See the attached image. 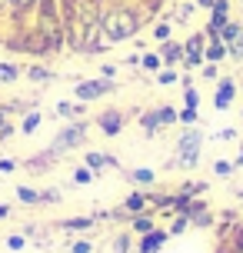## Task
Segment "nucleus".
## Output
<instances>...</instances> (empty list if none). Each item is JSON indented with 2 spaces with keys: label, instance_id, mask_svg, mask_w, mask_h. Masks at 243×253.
Segmentation results:
<instances>
[{
  "label": "nucleus",
  "instance_id": "53",
  "mask_svg": "<svg viewBox=\"0 0 243 253\" xmlns=\"http://www.w3.org/2000/svg\"><path fill=\"white\" fill-rule=\"evenodd\" d=\"M240 117H243V107H240Z\"/></svg>",
  "mask_w": 243,
  "mask_h": 253
},
{
  "label": "nucleus",
  "instance_id": "16",
  "mask_svg": "<svg viewBox=\"0 0 243 253\" xmlns=\"http://www.w3.org/2000/svg\"><path fill=\"white\" fill-rule=\"evenodd\" d=\"M20 164H24L27 170H34V173H50V167L57 164V160H53L50 153H47V147H43L40 153H34V157H27V160H20Z\"/></svg>",
  "mask_w": 243,
  "mask_h": 253
},
{
  "label": "nucleus",
  "instance_id": "33",
  "mask_svg": "<svg viewBox=\"0 0 243 253\" xmlns=\"http://www.w3.org/2000/svg\"><path fill=\"white\" fill-rule=\"evenodd\" d=\"M180 74H183V70H177V67H163V70L157 74V84H160V87H173V84H180Z\"/></svg>",
  "mask_w": 243,
  "mask_h": 253
},
{
  "label": "nucleus",
  "instance_id": "43",
  "mask_svg": "<svg viewBox=\"0 0 243 253\" xmlns=\"http://www.w3.org/2000/svg\"><path fill=\"white\" fill-rule=\"evenodd\" d=\"M20 167V160H10V157H0V173H13Z\"/></svg>",
  "mask_w": 243,
  "mask_h": 253
},
{
  "label": "nucleus",
  "instance_id": "8",
  "mask_svg": "<svg viewBox=\"0 0 243 253\" xmlns=\"http://www.w3.org/2000/svg\"><path fill=\"white\" fill-rule=\"evenodd\" d=\"M166 240H170L166 227H157V230H150V233L137 237V243H133V253H160V250L166 247Z\"/></svg>",
  "mask_w": 243,
  "mask_h": 253
},
{
  "label": "nucleus",
  "instance_id": "51",
  "mask_svg": "<svg viewBox=\"0 0 243 253\" xmlns=\"http://www.w3.org/2000/svg\"><path fill=\"white\" fill-rule=\"evenodd\" d=\"M213 253H233V250L227 247V243H217V250H213Z\"/></svg>",
  "mask_w": 243,
  "mask_h": 253
},
{
  "label": "nucleus",
  "instance_id": "31",
  "mask_svg": "<svg viewBox=\"0 0 243 253\" xmlns=\"http://www.w3.org/2000/svg\"><path fill=\"white\" fill-rule=\"evenodd\" d=\"M177 124L197 126V124H200V110H197V107H180V110H177Z\"/></svg>",
  "mask_w": 243,
  "mask_h": 253
},
{
  "label": "nucleus",
  "instance_id": "42",
  "mask_svg": "<svg viewBox=\"0 0 243 253\" xmlns=\"http://www.w3.org/2000/svg\"><path fill=\"white\" fill-rule=\"evenodd\" d=\"M237 137H240V130H237V126H223V130L213 133V140H237Z\"/></svg>",
  "mask_w": 243,
  "mask_h": 253
},
{
  "label": "nucleus",
  "instance_id": "21",
  "mask_svg": "<svg viewBox=\"0 0 243 253\" xmlns=\"http://www.w3.org/2000/svg\"><path fill=\"white\" fill-rule=\"evenodd\" d=\"M17 203H20V207H40V190L20 183V187H17Z\"/></svg>",
  "mask_w": 243,
  "mask_h": 253
},
{
  "label": "nucleus",
  "instance_id": "9",
  "mask_svg": "<svg viewBox=\"0 0 243 253\" xmlns=\"http://www.w3.org/2000/svg\"><path fill=\"white\" fill-rule=\"evenodd\" d=\"M53 227L60 233H87V230L97 227V216L93 213H80V216H67V220H57Z\"/></svg>",
  "mask_w": 243,
  "mask_h": 253
},
{
  "label": "nucleus",
  "instance_id": "46",
  "mask_svg": "<svg viewBox=\"0 0 243 253\" xmlns=\"http://www.w3.org/2000/svg\"><path fill=\"white\" fill-rule=\"evenodd\" d=\"M10 213H13V207H10V203H0V220H7Z\"/></svg>",
  "mask_w": 243,
  "mask_h": 253
},
{
  "label": "nucleus",
  "instance_id": "44",
  "mask_svg": "<svg viewBox=\"0 0 243 253\" xmlns=\"http://www.w3.org/2000/svg\"><path fill=\"white\" fill-rule=\"evenodd\" d=\"M13 133H17V126H13V124H10V120H7V124L0 126V140H10V137H13Z\"/></svg>",
  "mask_w": 243,
  "mask_h": 253
},
{
  "label": "nucleus",
  "instance_id": "3",
  "mask_svg": "<svg viewBox=\"0 0 243 253\" xmlns=\"http://www.w3.org/2000/svg\"><path fill=\"white\" fill-rule=\"evenodd\" d=\"M203 140H206V133L200 130V126H183V133H180L177 143H173V160H170V167L197 170V164H200V150H203Z\"/></svg>",
  "mask_w": 243,
  "mask_h": 253
},
{
  "label": "nucleus",
  "instance_id": "29",
  "mask_svg": "<svg viewBox=\"0 0 243 253\" xmlns=\"http://www.w3.org/2000/svg\"><path fill=\"white\" fill-rule=\"evenodd\" d=\"M110 250H114V253H130V250H133V233H130V230L117 233L114 243H110Z\"/></svg>",
  "mask_w": 243,
  "mask_h": 253
},
{
  "label": "nucleus",
  "instance_id": "30",
  "mask_svg": "<svg viewBox=\"0 0 243 253\" xmlns=\"http://www.w3.org/2000/svg\"><path fill=\"white\" fill-rule=\"evenodd\" d=\"M57 203H64V190H60V187L40 190V207H57Z\"/></svg>",
  "mask_w": 243,
  "mask_h": 253
},
{
  "label": "nucleus",
  "instance_id": "17",
  "mask_svg": "<svg viewBox=\"0 0 243 253\" xmlns=\"http://www.w3.org/2000/svg\"><path fill=\"white\" fill-rule=\"evenodd\" d=\"M83 110H87V103H80V100H64L53 107V114L64 117V120H77V117H83Z\"/></svg>",
  "mask_w": 243,
  "mask_h": 253
},
{
  "label": "nucleus",
  "instance_id": "18",
  "mask_svg": "<svg viewBox=\"0 0 243 253\" xmlns=\"http://www.w3.org/2000/svg\"><path fill=\"white\" fill-rule=\"evenodd\" d=\"M40 120H43V117H40L37 110H34V107H30V110H27V114H20V124H17V133H24V137H30V133H37Z\"/></svg>",
  "mask_w": 243,
  "mask_h": 253
},
{
  "label": "nucleus",
  "instance_id": "2",
  "mask_svg": "<svg viewBox=\"0 0 243 253\" xmlns=\"http://www.w3.org/2000/svg\"><path fill=\"white\" fill-rule=\"evenodd\" d=\"M90 120H83V117H77V120H70L67 126H60L57 133H53V140L47 143V153H50L53 160H60V157H67V153H74L77 147H83L87 143V133H90Z\"/></svg>",
  "mask_w": 243,
  "mask_h": 253
},
{
  "label": "nucleus",
  "instance_id": "47",
  "mask_svg": "<svg viewBox=\"0 0 243 253\" xmlns=\"http://www.w3.org/2000/svg\"><path fill=\"white\" fill-rule=\"evenodd\" d=\"M233 167H237V170L243 167V143H240V150H237V157H233Z\"/></svg>",
  "mask_w": 243,
  "mask_h": 253
},
{
  "label": "nucleus",
  "instance_id": "6",
  "mask_svg": "<svg viewBox=\"0 0 243 253\" xmlns=\"http://www.w3.org/2000/svg\"><path fill=\"white\" fill-rule=\"evenodd\" d=\"M203 50H206V34L203 30H197L190 37L183 40V63H180V70H197V67H203Z\"/></svg>",
  "mask_w": 243,
  "mask_h": 253
},
{
  "label": "nucleus",
  "instance_id": "14",
  "mask_svg": "<svg viewBox=\"0 0 243 253\" xmlns=\"http://www.w3.org/2000/svg\"><path fill=\"white\" fill-rule=\"evenodd\" d=\"M24 77L30 84H53V80H57V70L47 67V63H40V60H34V63L24 67Z\"/></svg>",
  "mask_w": 243,
  "mask_h": 253
},
{
  "label": "nucleus",
  "instance_id": "38",
  "mask_svg": "<svg viewBox=\"0 0 243 253\" xmlns=\"http://www.w3.org/2000/svg\"><path fill=\"white\" fill-rule=\"evenodd\" d=\"M70 253H93V240H87V237L74 240L70 243Z\"/></svg>",
  "mask_w": 243,
  "mask_h": 253
},
{
  "label": "nucleus",
  "instance_id": "34",
  "mask_svg": "<svg viewBox=\"0 0 243 253\" xmlns=\"http://www.w3.org/2000/svg\"><path fill=\"white\" fill-rule=\"evenodd\" d=\"M187 230H190V216H187V213H177V216H173V223L166 227V233H170V237H183Z\"/></svg>",
  "mask_w": 243,
  "mask_h": 253
},
{
  "label": "nucleus",
  "instance_id": "41",
  "mask_svg": "<svg viewBox=\"0 0 243 253\" xmlns=\"http://www.w3.org/2000/svg\"><path fill=\"white\" fill-rule=\"evenodd\" d=\"M117 70H120V63H100V74L97 77H103V80H117Z\"/></svg>",
  "mask_w": 243,
  "mask_h": 253
},
{
  "label": "nucleus",
  "instance_id": "7",
  "mask_svg": "<svg viewBox=\"0 0 243 253\" xmlns=\"http://www.w3.org/2000/svg\"><path fill=\"white\" fill-rule=\"evenodd\" d=\"M237 90H240L237 77H220V80H217V90H213V110H217V114H223V110H230V107H233Z\"/></svg>",
  "mask_w": 243,
  "mask_h": 253
},
{
  "label": "nucleus",
  "instance_id": "39",
  "mask_svg": "<svg viewBox=\"0 0 243 253\" xmlns=\"http://www.w3.org/2000/svg\"><path fill=\"white\" fill-rule=\"evenodd\" d=\"M3 243H7V250H24V247H27V237H24V233H10Z\"/></svg>",
  "mask_w": 243,
  "mask_h": 253
},
{
  "label": "nucleus",
  "instance_id": "36",
  "mask_svg": "<svg viewBox=\"0 0 243 253\" xmlns=\"http://www.w3.org/2000/svg\"><path fill=\"white\" fill-rule=\"evenodd\" d=\"M183 107H197V110H200V90L193 87H183Z\"/></svg>",
  "mask_w": 243,
  "mask_h": 253
},
{
  "label": "nucleus",
  "instance_id": "24",
  "mask_svg": "<svg viewBox=\"0 0 243 253\" xmlns=\"http://www.w3.org/2000/svg\"><path fill=\"white\" fill-rule=\"evenodd\" d=\"M220 40L230 47V43H237V40H243V24L240 20H227V27L220 30Z\"/></svg>",
  "mask_w": 243,
  "mask_h": 253
},
{
  "label": "nucleus",
  "instance_id": "52",
  "mask_svg": "<svg viewBox=\"0 0 243 253\" xmlns=\"http://www.w3.org/2000/svg\"><path fill=\"white\" fill-rule=\"evenodd\" d=\"M237 84H240V90H243V77H240V80H237Z\"/></svg>",
  "mask_w": 243,
  "mask_h": 253
},
{
  "label": "nucleus",
  "instance_id": "19",
  "mask_svg": "<svg viewBox=\"0 0 243 253\" xmlns=\"http://www.w3.org/2000/svg\"><path fill=\"white\" fill-rule=\"evenodd\" d=\"M140 130L147 133V137H157V130H163V126H160L157 107H150V110H143V114H140Z\"/></svg>",
  "mask_w": 243,
  "mask_h": 253
},
{
  "label": "nucleus",
  "instance_id": "4",
  "mask_svg": "<svg viewBox=\"0 0 243 253\" xmlns=\"http://www.w3.org/2000/svg\"><path fill=\"white\" fill-rule=\"evenodd\" d=\"M114 90H120L117 80H103V77H80L77 84H74V100L93 103V100H100V97H107V93H114Z\"/></svg>",
  "mask_w": 243,
  "mask_h": 253
},
{
  "label": "nucleus",
  "instance_id": "23",
  "mask_svg": "<svg viewBox=\"0 0 243 253\" xmlns=\"http://www.w3.org/2000/svg\"><path fill=\"white\" fill-rule=\"evenodd\" d=\"M150 34H154V40H160V43H163V40H170V34H173V20L160 13V20H154Z\"/></svg>",
  "mask_w": 243,
  "mask_h": 253
},
{
  "label": "nucleus",
  "instance_id": "40",
  "mask_svg": "<svg viewBox=\"0 0 243 253\" xmlns=\"http://www.w3.org/2000/svg\"><path fill=\"white\" fill-rule=\"evenodd\" d=\"M10 3V10H24V13H34V7H37V0H7Z\"/></svg>",
  "mask_w": 243,
  "mask_h": 253
},
{
  "label": "nucleus",
  "instance_id": "12",
  "mask_svg": "<svg viewBox=\"0 0 243 253\" xmlns=\"http://www.w3.org/2000/svg\"><path fill=\"white\" fill-rule=\"evenodd\" d=\"M160 223H157V210L150 207V210H143V213H133L130 216L127 230L133 233V237H143V233H150V230H157Z\"/></svg>",
  "mask_w": 243,
  "mask_h": 253
},
{
  "label": "nucleus",
  "instance_id": "20",
  "mask_svg": "<svg viewBox=\"0 0 243 253\" xmlns=\"http://www.w3.org/2000/svg\"><path fill=\"white\" fill-rule=\"evenodd\" d=\"M203 60L206 63H223V60H227V43H223V40H206Z\"/></svg>",
  "mask_w": 243,
  "mask_h": 253
},
{
  "label": "nucleus",
  "instance_id": "35",
  "mask_svg": "<svg viewBox=\"0 0 243 253\" xmlns=\"http://www.w3.org/2000/svg\"><path fill=\"white\" fill-rule=\"evenodd\" d=\"M157 114H160V126H173L177 124V107H170V103H160Z\"/></svg>",
  "mask_w": 243,
  "mask_h": 253
},
{
  "label": "nucleus",
  "instance_id": "26",
  "mask_svg": "<svg viewBox=\"0 0 243 253\" xmlns=\"http://www.w3.org/2000/svg\"><path fill=\"white\" fill-rule=\"evenodd\" d=\"M140 70H147V74H160V70H163V63H160V53H157V50H143V57H140Z\"/></svg>",
  "mask_w": 243,
  "mask_h": 253
},
{
  "label": "nucleus",
  "instance_id": "22",
  "mask_svg": "<svg viewBox=\"0 0 243 253\" xmlns=\"http://www.w3.org/2000/svg\"><path fill=\"white\" fill-rule=\"evenodd\" d=\"M177 190H180V193H187V197L193 200V197H203L206 190H210V183H206V180H190V177H187Z\"/></svg>",
  "mask_w": 243,
  "mask_h": 253
},
{
  "label": "nucleus",
  "instance_id": "32",
  "mask_svg": "<svg viewBox=\"0 0 243 253\" xmlns=\"http://www.w3.org/2000/svg\"><path fill=\"white\" fill-rule=\"evenodd\" d=\"M210 170H213V177H217V180H230L233 173H237L233 160H213V167H210Z\"/></svg>",
  "mask_w": 243,
  "mask_h": 253
},
{
  "label": "nucleus",
  "instance_id": "54",
  "mask_svg": "<svg viewBox=\"0 0 243 253\" xmlns=\"http://www.w3.org/2000/svg\"><path fill=\"white\" fill-rule=\"evenodd\" d=\"M237 3H243V0H237Z\"/></svg>",
  "mask_w": 243,
  "mask_h": 253
},
{
  "label": "nucleus",
  "instance_id": "50",
  "mask_svg": "<svg viewBox=\"0 0 243 253\" xmlns=\"http://www.w3.org/2000/svg\"><path fill=\"white\" fill-rule=\"evenodd\" d=\"M7 10H10V3H7V0H0V17H7Z\"/></svg>",
  "mask_w": 243,
  "mask_h": 253
},
{
  "label": "nucleus",
  "instance_id": "13",
  "mask_svg": "<svg viewBox=\"0 0 243 253\" xmlns=\"http://www.w3.org/2000/svg\"><path fill=\"white\" fill-rule=\"evenodd\" d=\"M120 207H123L130 216H133V213H143V210H150V193H147V190H140V187H133L127 197L120 200Z\"/></svg>",
  "mask_w": 243,
  "mask_h": 253
},
{
  "label": "nucleus",
  "instance_id": "49",
  "mask_svg": "<svg viewBox=\"0 0 243 253\" xmlns=\"http://www.w3.org/2000/svg\"><path fill=\"white\" fill-rule=\"evenodd\" d=\"M3 34H7V17H0V47H3Z\"/></svg>",
  "mask_w": 243,
  "mask_h": 253
},
{
  "label": "nucleus",
  "instance_id": "28",
  "mask_svg": "<svg viewBox=\"0 0 243 253\" xmlns=\"http://www.w3.org/2000/svg\"><path fill=\"white\" fill-rule=\"evenodd\" d=\"M227 247H230L233 253H243V220H237L230 227V237H227Z\"/></svg>",
  "mask_w": 243,
  "mask_h": 253
},
{
  "label": "nucleus",
  "instance_id": "11",
  "mask_svg": "<svg viewBox=\"0 0 243 253\" xmlns=\"http://www.w3.org/2000/svg\"><path fill=\"white\" fill-rule=\"evenodd\" d=\"M83 164L93 170V173H100V170H120V160H117L114 153H107V150H87L83 153Z\"/></svg>",
  "mask_w": 243,
  "mask_h": 253
},
{
  "label": "nucleus",
  "instance_id": "48",
  "mask_svg": "<svg viewBox=\"0 0 243 253\" xmlns=\"http://www.w3.org/2000/svg\"><path fill=\"white\" fill-rule=\"evenodd\" d=\"M193 3H197L200 10H210V7H213V0H193Z\"/></svg>",
  "mask_w": 243,
  "mask_h": 253
},
{
  "label": "nucleus",
  "instance_id": "5",
  "mask_svg": "<svg viewBox=\"0 0 243 253\" xmlns=\"http://www.w3.org/2000/svg\"><path fill=\"white\" fill-rule=\"evenodd\" d=\"M127 110H120V107H107V110H100V114L93 117V126L100 130L107 140H114L123 133V126H127Z\"/></svg>",
  "mask_w": 243,
  "mask_h": 253
},
{
  "label": "nucleus",
  "instance_id": "45",
  "mask_svg": "<svg viewBox=\"0 0 243 253\" xmlns=\"http://www.w3.org/2000/svg\"><path fill=\"white\" fill-rule=\"evenodd\" d=\"M140 57H143V53H130L127 60H123V67H140Z\"/></svg>",
  "mask_w": 243,
  "mask_h": 253
},
{
  "label": "nucleus",
  "instance_id": "27",
  "mask_svg": "<svg viewBox=\"0 0 243 253\" xmlns=\"http://www.w3.org/2000/svg\"><path fill=\"white\" fill-rule=\"evenodd\" d=\"M70 180H74L77 187H87V183H93V180H97V173H93V170H90L87 164H80V167H74V173H70Z\"/></svg>",
  "mask_w": 243,
  "mask_h": 253
},
{
  "label": "nucleus",
  "instance_id": "25",
  "mask_svg": "<svg viewBox=\"0 0 243 253\" xmlns=\"http://www.w3.org/2000/svg\"><path fill=\"white\" fill-rule=\"evenodd\" d=\"M24 77V67H17L13 60H0V84H13Z\"/></svg>",
  "mask_w": 243,
  "mask_h": 253
},
{
  "label": "nucleus",
  "instance_id": "15",
  "mask_svg": "<svg viewBox=\"0 0 243 253\" xmlns=\"http://www.w3.org/2000/svg\"><path fill=\"white\" fill-rule=\"evenodd\" d=\"M123 177H127L133 187H140V190L157 187V170H154V167H133V170H127Z\"/></svg>",
  "mask_w": 243,
  "mask_h": 253
},
{
  "label": "nucleus",
  "instance_id": "37",
  "mask_svg": "<svg viewBox=\"0 0 243 253\" xmlns=\"http://www.w3.org/2000/svg\"><path fill=\"white\" fill-rule=\"evenodd\" d=\"M200 77H203L206 84H217L220 80V67L217 63H203V67H200Z\"/></svg>",
  "mask_w": 243,
  "mask_h": 253
},
{
  "label": "nucleus",
  "instance_id": "10",
  "mask_svg": "<svg viewBox=\"0 0 243 253\" xmlns=\"http://www.w3.org/2000/svg\"><path fill=\"white\" fill-rule=\"evenodd\" d=\"M157 53H160V63L163 67H177L180 70V63H183V40H163L160 47H157Z\"/></svg>",
  "mask_w": 243,
  "mask_h": 253
},
{
  "label": "nucleus",
  "instance_id": "1",
  "mask_svg": "<svg viewBox=\"0 0 243 253\" xmlns=\"http://www.w3.org/2000/svg\"><path fill=\"white\" fill-rule=\"evenodd\" d=\"M150 20L154 17L140 7V0H107L100 10V30L103 37L110 40V47L123 43V40H133Z\"/></svg>",
  "mask_w": 243,
  "mask_h": 253
}]
</instances>
